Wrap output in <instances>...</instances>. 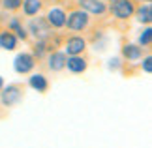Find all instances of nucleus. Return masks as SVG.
<instances>
[{
	"mask_svg": "<svg viewBox=\"0 0 152 148\" xmlns=\"http://www.w3.org/2000/svg\"><path fill=\"white\" fill-rule=\"evenodd\" d=\"M88 25H90V17L83 9H75L69 15H66V23H64V26H68V30L72 32H83L88 28Z\"/></svg>",
	"mask_w": 152,
	"mask_h": 148,
	"instance_id": "nucleus-1",
	"label": "nucleus"
},
{
	"mask_svg": "<svg viewBox=\"0 0 152 148\" xmlns=\"http://www.w3.org/2000/svg\"><path fill=\"white\" fill-rule=\"evenodd\" d=\"M28 32H30L38 41H45L47 38H51L53 34H55V32H53V28L49 26V23H47L45 17L32 19L30 23H28Z\"/></svg>",
	"mask_w": 152,
	"mask_h": 148,
	"instance_id": "nucleus-2",
	"label": "nucleus"
},
{
	"mask_svg": "<svg viewBox=\"0 0 152 148\" xmlns=\"http://www.w3.org/2000/svg\"><path fill=\"white\" fill-rule=\"evenodd\" d=\"M23 99V86L21 85H8L0 92V101L4 107H13Z\"/></svg>",
	"mask_w": 152,
	"mask_h": 148,
	"instance_id": "nucleus-3",
	"label": "nucleus"
},
{
	"mask_svg": "<svg viewBox=\"0 0 152 148\" xmlns=\"http://www.w3.org/2000/svg\"><path fill=\"white\" fill-rule=\"evenodd\" d=\"M109 9L116 19H128L135 11V4H133V0H113Z\"/></svg>",
	"mask_w": 152,
	"mask_h": 148,
	"instance_id": "nucleus-4",
	"label": "nucleus"
},
{
	"mask_svg": "<svg viewBox=\"0 0 152 148\" xmlns=\"http://www.w3.org/2000/svg\"><path fill=\"white\" fill-rule=\"evenodd\" d=\"M36 68V58H34L30 52H19L13 60V69L17 73L25 75V73H30L32 69Z\"/></svg>",
	"mask_w": 152,
	"mask_h": 148,
	"instance_id": "nucleus-5",
	"label": "nucleus"
},
{
	"mask_svg": "<svg viewBox=\"0 0 152 148\" xmlns=\"http://www.w3.org/2000/svg\"><path fill=\"white\" fill-rule=\"evenodd\" d=\"M64 47H66V55H69V56L81 55V52H85V49H86V39L81 38V36H72V38L66 39Z\"/></svg>",
	"mask_w": 152,
	"mask_h": 148,
	"instance_id": "nucleus-6",
	"label": "nucleus"
},
{
	"mask_svg": "<svg viewBox=\"0 0 152 148\" xmlns=\"http://www.w3.org/2000/svg\"><path fill=\"white\" fill-rule=\"evenodd\" d=\"M66 60H68V55L66 52H62V51H53L51 55L47 56V66L51 71H62L64 68H66Z\"/></svg>",
	"mask_w": 152,
	"mask_h": 148,
	"instance_id": "nucleus-7",
	"label": "nucleus"
},
{
	"mask_svg": "<svg viewBox=\"0 0 152 148\" xmlns=\"http://www.w3.org/2000/svg\"><path fill=\"white\" fill-rule=\"evenodd\" d=\"M79 8L92 15H103L107 11V6L102 0H79Z\"/></svg>",
	"mask_w": 152,
	"mask_h": 148,
	"instance_id": "nucleus-8",
	"label": "nucleus"
},
{
	"mask_svg": "<svg viewBox=\"0 0 152 148\" xmlns=\"http://www.w3.org/2000/svg\"><path fill=\"white\" fill-rule=\"evenodd\" d=\"M47 23L51 28H64V23H66V13L60 8H51L47 11Z\"/></svg>",
	"mask_w": 152,
	"mask_h": 148,
	"instance_id": "nucleus-9",
	"label": "nucleus"
},
{
	"mask_svg": "<svg viewBox=\"0 0 152 148\" xmlns=\"http://www.w3.org/2000/svg\"><path fill=\"white\" fill-rule=\"evenodd\" d=\"M66 68H68L72 73H83V71H86L88 64H86V60H85L83 56L75 55V56H69L68 60H66Z\"/></svg>",
	"mask_w": 152,
	"mask_h": 148,
	"instance_id": "nucleus-10",
	"label": "nucleus"
},
{
	"mask_svg": "<svg viewBox=\"0 0 152 148\" xmlns=\"http://www.w3.org/2000/svg\"><path fill=\"white\" fill-rule=\"evenodd\" d=\"M17 47V36L11 30H2L0 32V49H6V51H13Z\"/></svg>",
	"mask_w": 152,
	"mask_h": 148,
	"instance_id": "nucleus-11",
	"label": "nucleus"
},
{
	"mask_svg": "<svg viewBox=\"0 0 152 148\" xmlns=\"http://www.w3.org/2000/svg\"><path fill=\"white\" fill-rule=\"evenodd\" d=\"M28 86L34 88V90H38V92H47L49 82H47V79H45V75H42V73H34L30 79H28Z\"/></svg>",
	"mask_w": 152,
	"mask_h": 148,
	"instance_id": "nucleus-12",
	"label": "nucleus"
},
{
	"mask_svg": "<svg viewBox=\"0 0 152 148\" xmlns=\"http://www.w3.org/2000/svg\"><path fill=\"white\" fill-rule=\"evenodd\" d=\"M21 8H23V13L26 17H34L42 9V0H23Z\"/></svg>",
	"mask_w": 152,
	"mask_h": 148,
	"instance_id": "nucleus-13",
	"label": "nucleus"
},
{
	"mask_svg": "<svg viewBox=\"0 0 152 148\" xmlns=\"http://www.w3.org/2000/svg\"><path fill=\"white\" fill-rule=\"evenodd\" d=\"M8 30H11L17 36V39H23L25 41L26 38H28V32L25 30V26L21 25V21L17 19V17H11L10 19V23H8Z\"/></svg>",
	"mask_w": 152,
	"mask_h": 148,
	"instance_id": "nucleus-14",
	"label": "nucleus"
},
{
	"mask_svg": "<svg viewBox=\"0 0 152 148\" xmlns=\"http://www.w3.org/2000/svg\"><path fill=\"white\" fill-rule=\"evenodd\" d=\"M133 13H135V19L139 23H143V25H150V21H152V8H150L148 2L145 6H141V8H137Z\"/></svg>",
	"mask_w": 152,
	"mask_h": 148,
	"instance_id": "nucleus-15",
	"label": "nucleus"
},
{
	"mask_svg": "<svg viewBox=\"0 0 152 148\" xmlns=\"http://www.w3.org/2000/svg\"><path fill=\"white\" fill-rule=\"evenodd\" d=\"M122 56L128 58V60H139L143 56V49L139 45H124L122 47Z\"/></svg>",
	"mask_w": 152,
	"mask_h": 148,
	"instance_id": "nucleus-16",
	"label": "nucleus"
},
{
	"mask_svg": "<svg viewBox=\"0 0 152 148\" xmlns=\"http://www.w3.org/2000/svg\"><path fill=\"white\" fill-rule=\"evenodd\" d=\"M150 43H152V30L145 28L143 34L139 36V47H150Z\"/></svg>",
	"mask_w": 152,
	"mask_h": 148,
	"instance_id": "nucleus-17",
	"label": "nucleus"
},
{
	"mask_svg": "<svg viewBox=\"0 0 152 148\" xmlns=\"http://www.w3.org/2000/svg\"><path fill=\"white\" fill-rule=\"evenodd\" d=\"M45 51H47V45H45V41H36V45H34V58H43L45 56Z\"/></svg>",
	"mask_w": 152,
	"mask_h": 148,
	"instance_id": "nucleus-18",
	"label": "nucleus"
},
{
	"mask_svg": "<svg viewBox=\"0 0 152 148\" xmlns=\"http://www.w3.org/2000/svg\"><path fill=\"white\" fill-rule=\"evenodd\" d=\"M0 4H2L8 11H15V9H19V8H21L23 0H0Z\"/></svg>",
	"mask_w": 152,
	"mask_h": 148,
	"instance_id": "nucleus-19",
	"label": "nucleus"
},
{
	"mask_svg": "<svg viewBox=\"0 0 152 148\" xmlns=\"http://www.w3.org/2000/svg\"><path fill=\"white\" fill-rule=\"evenodd\" d=\"M152 58L150 56H147V58H145V60H143V69H145V73H150L152 71Z\"/></svg>",
	"mask_w": 152,
	"mask_h": 148,
	"instance_id": "nucleus-20",
	"label": "nucleus"
},
{
	"mask_svg": "<svg viewBox=\"0 0 152 148\" xmlns=\"http://www.w3.org/2000/svg\"><path fill=\"white\" fill-rule=\"evenodd\" d=\"M120 68V60L118 58H111L109 60V69H118Z\"/></svg>",
	"mask_w": 152,
	"mask_h": 148,
	"instance_id": "nucleus-21",
	"label": "nucleus"
},
{
	"mask_svg": "<svg viewBox=\"0 0 152 148\" xmlns=\"http://www.w3.org/2000/svg\"><path fill=\"white\" fill-rule=\"evenodd\" d=\"M2 88H4V79L0 77V90H2Z\"/></svg>",
	"mask_w": 152,
	"mask_h": 148,
	"instance_id": "nucleus-22",
	"label": "nucleus"
},
{
	"mask_svg": "<svg viewBox=\"0 0 152 148\" xmlns=\"http://www.w3.org/2000/svg\"><path fill=\"white\" fill-rule=\"evenodd\" d=\"M143 2H150V0H143Z\"/></svg>",
	"mask_w": 152,
	"mask_h": 148,
	"instance_id": "nucleus-23",
	"label": "nucleus"
},
{
	"mask_svg": "<svg viewBox=\"0 0 152 148\" xmlns=\"http://www.w3.org/2000/svg\"><path fill=\"white\" fill-rule=\"evenodd\" d=\"M107 2H113V0H107Z\"/></svg>",
	"mask_w": 152,
	"mask_h": 148,
	"instance_id": "nucleus-24",
	"label": "nucleus"
}]
</instances>
